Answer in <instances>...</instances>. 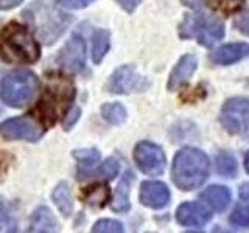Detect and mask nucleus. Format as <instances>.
<instances>
[{
	"instance_id": "nucleus-1",
	"label": "nucleus",
	"mask_w": 249,
	"mask_h": 233,
	"mask_svg": "<svg viewBox=\"0 0 249 233\" xmlns=\"http://www.w3.org/2000/svg\"><path fill=\"white\" fill-rule=\"evenodd\" d=\"M0 56L10 64H33L41 56V47L27 27L11 22L0 33Z\"/></svg>"
},
{
	"instance_id": "nucleus-2",
	"label": "nucleus",
	"mask_w": 249,
	"mask_h": 233,
	"mask_svg": "<svg viewBox=\"0 0 249 233\" xmlns=\"http://www.w3.org/2000/svg\"><path fill=\"white\" fill-rule=\"evenodd\" d=\"M210 160L207 154L196 148H182L175 155L171 166V179L182 191L196 190L207 181Z\"/></svg>"
},
{
	"instance_id": "nucleus-3",
	"label": "nucleus",
	"mask_w": 249,
	"mask_h": 233,
	"mask_svg": "<svg viewBox=\"0 0 249 233\" xmlns=\"http://www.w3.org/2000/svg\"><path fill=\"white\" fill-rule=\"evenodd\" d=\"M75 98V87L72 80L66 75H52L49 78L45 92L36 106V114L42 124L52 126L62 115H66Z\"/></svg>"
},
{
	"instance_id": "nucleus-4",
	"label": "nucleus",
	"mask_w": 249,
	"mask_h": 233,
	"mask_svg": "<svg viewBox=\"0 0 249 233\" xmlns=\"http://www.w3.org/2000/svg\"><path fill=\"white\" fill-rule=\"evenodd\" d=\"M226 28L221 19L204 13L189 14L179 25V36L182 39H196L198 44L212 47L224 37Z\"/></svg>"
},
{
	"instance_id": "nucleus-5",
	"label": "nucleus",
	"mask_w": 249,
	"mask_h": 233,
	"mask_svg": "<svg viewBox=\"0 0 249 233\" xmlns=\"http://www.w3.org/2000/svg\"><path fill=\"white\" fill-rule=\"evenodd\" d=\"M39 89V80L33 72L16 70L3 76L0 83V98L11 107L28 104Z\"/></svg>"
},
{
	"instance_id": "nucleus-6",
	"label": "nucleus",
	"mask_w": 249,
	"mask_h": 233,
	"mask_svg": "<svg viewBox=\"0 0 249 233\" xmlns=\"http://www.w3.org/2000/svg\"><path fill=\"white\" fill-rule=\"evenodd\" d=\"M220 121L232 135L249 138V98L233 97L221 107Z\"/></svg>"
},
{
	"instance_id": "nucleus-7",
	"label": "nucleus",
	"mask_w": 249,
	"mask_h": 233,
	"mask_svg": "<svg viewBox=\"0 0 249 233\" xmlns=\"http://www.w3.org/2000/svg\"><path fill=\"white\" fill-rule=\"evenodd\" d=\"M0 135L6 140L37 142L44 135V128L33 120V116H16L0 124Z\"/></svg>"
},
{
	"instance_id": "nucleus-8",
	"label": "nucleus",
	"mask_w": 249,
	"mask_h": 233,
	"mask_svg": "<svg viewBox=\"0 0 249 233\" xmlns=\"http://www.w3.org/2000/svg\"><path fill=\"white\" fill-rule=\"evenodd\" d=\"M136 165L148 176H160L167 165L162 148L151 142H140L134 150Z\"/></svg>"
},
{
	"instance_id": "nucleus-9",
	"label": "nucleus",
	"mask_w": 249,
	"mask_h": 233,
	"mask_svg": "<svg viewBox=\"0 0 249 233\" xmlns=\"http://www.w3.org/2000/svg\"><path fill=\"white\" fill-rule=\"evenodd\" d=\"M150 83L146 78L139 75L132 66H122L115 70L107 81V90L111 93H131V92H143Z\"/></svg>"
},
{
	"instance_id": "nucleus-10",
	"label": "nucleus",
	"mask_w": 249,
	"mask_h": 233,
	"mask_svg": "<svg viewBox=\"0 0 249 233\" xmlns=\"http://www.w3.org/2000/svg\"><path fill=\"white\" fill-rule=\"evenodd\" d=\"M84 53H86V47L83 37L73 34L72 39L64 45V49L61 50L58 62L61 64V67H64L69 72L78 73L84 68V59H86Z\"/></svg>"
},
{
	"instance_id": "nucleus-11",
	"label": "nucleus",
	"mask_w": 249,
	"mask_h": 233,
	"mask_svg": "<svg viewBox=\"0 0 249 233\" xmlns=\"http://www.w3.org/2000/svg\"><path fill=\"white\" fill-rule=\"evenodd\" d=\"M176 219L185 227H202L212 219V213L198 202H184L178 208Z\"/></svg>"
},
{
	"instance_id": "nucleus-12",
	"label": "nucleus",
	"mask_w": 249,
	"mask_h": 233,
	"mask_svg": "<svg viewBox=\"0 0 249 233\" xmlns=\"http://www.w3.org/2000/svg\"><path fill=\"white\" fill-rule=\"evenodd\" d=\"M140 202L150 208H163L170 202V190L165 183L148 181L140 186Z\"/></svg>"
},
{
	"instance_id": "nucleus-13",
	"label": "nucleus",
	"mask_w": 249,
	"mask_h": 233,
	"mask_svg": "<svg viewBox=\"0 0 249 233\" xmlns=\"http://www.w3.org/2000/svg\"><path fill=\"white\" fill-rule=\"evenodd\" d=\"M245 58H249V44L246 42L221 45L220 49H216L210 54V61L218 66H229Z\"/></svg>"
},
{
	"instance_id": "nucleus-14",
	"label": "nucleus",
	"mask_w": 249,
	"mask_h": 233,
	"mask_svg": "<svg viewBox=\"0 0 249 233\" xmlns=\"http://www.w3.org/2000/svg\"><path fill=\"white\" fill-rule=\"evenodd\" d=\"M198 67V59L195 54H184L178 61L175 68L171 70L168 78V90H178L182 84H185L190 80V76L195 73Z\"/></svg>"
},
{
	"instance_id": "nucleus-15",
	"label": "nucleus",
	"mask_w": 249,
	"mask_h": 233,
	"mask_svg": "<svg viewBox=\"0 0 249 233\" xmlns=\"http://www.w3.org/2000/svg\"><path fill=\"white\" fill-rule=\"evenodd\" d=\"M199 198L206 202V205H209L212 210H215V212H224V210L228 208V205L231 204L232 196L228 186L212 185L202 191Z\"/></svg>"
},
{
	"instance_id": "nucleus-16",
	"label": "nucleus",
	"mask_w": 249,
	"mask_h": 233,
	"mask_svg": "<svg viewBox=\"0 0 249 233\" xmlns=\"http://www.w3.org/2000/svg\"><path fill=\"white\" fill-rule=\"evenodd\" d=\"M132 182H134V174H132V171H126L115 190V196L112 200L114 212L124 213L129 210V190Z\"/></svg>"
},
{
	"instance_id": "nucleus-17",
	"label": "nucleus",
	"mask_w": 249,
	"mask_h": 233,
	"mask_svg": "<svg viewBox=\"0 0 249 233\" xmlns=\"http://www.w3.org/2000/svg\"><path fill=\"white\" fill-rule=\"evenodd\" d=\"M30 232H56L58 221L47 207H39L35 210L30 219Z\"/></svg>"
},
{
	"instance_id": "nucleus-18",
	"label": "nucleus",
	"mask_w": 249,
	"mask_h": 233,
	"mask_svg": "<svg viewBox=\"0 0 249 233\" xmlns=\"http://www.w3.org/2000/svg\"><path fill=\"white\" fill-rule=\"evenodd\" d=\"M109 196H111V193H109L107 185L105 183H93L88 188H84L81 193L83 202L92 208H103L107 204Z\"/></svg>"
},
{
	"instance_id": "nucleus-19",
	"label": "nucleus",
	"mask_w": 249,
	"mask_h": 233,
	"mask_svg": "<svg viewBox=\"0 0 249 233\" xmlns=\"http://www.w3.org/2000/svg\"><path fill=\"white\" fill-rule=\"evenodd\" d=\"M52 198H53L54 204H56L58 210L66 217L72 215V212H73V199H72V193H70V186H69L67 182H59L56 185V188H54Z\"/></svg>"
},
{
	"instance_id": "nucleus-20",
	"label": "nucleus",
	"mask_w": 249,
	"mask_h": 233,
	"mask_svg": "<svg viewBox=\"0 0 249 233\" xmlns=\"http://www.w3.org/2000/svg\"><path fill=\"white\" fill-rule=\"evenodd\" d=\"M109 50V31L100 28L92 34V61L100 64Z\"/></svg>"
},
{
	"instance_id": "nucleus-21",
	"label": "nucleus",
	"mask_w": 249,
	"mask_h": 233,
	"mask_svg": "<svg viewBox=\"0 0 249 233\" xmlns=\"http://www.w3.org/2000/svg\"><path fill=\"white\" fill-rule=\"evenodd\" d=\"M216 171L220 176L224 177H235V174L238 173V163L237 159L233 157L231 152H220L216 155Z\"/></svg>"
},
{
	"instance_id": "nucleus-22",
	"label": "nucleus",
	"mask_w": 249,
	"mask_h": 233,
	"mask_svg": "<svg viewBox=\"0 0 249 233\" xmlns=\"http://www.w3.org/2000/svg\"><path fill=\"white\" fill-rule=\"evenodd\" d=\"M101 115L111 124H122L126 120V109L120 103H107L101 107Z\"/></svg>"
},
{
	"instance_id": "nucleus-23",
	"label": "nucleus",
	"mask_w": 249,
	"mask_h": 233,
	"mask_svg": "<svg viewBox=\"0 0 249 233\" xmlns=\"http://www.w3.org/2000/svg\"><path fill=\"white\" fill-rule=\"evenodd\" d=\"M229 222L233 227L249 229V199H243V202L233 208V212L229 217Z\"/></svg>"
},
{
	"instance_id": "nucleus-24",
	"label": "nucleus",
	"mask_w": 249,
	"mask_h": 233,
	"mask_svg": "<svg viewBox=\"0 0 249 233\" xmlns=\"http://www.w3.org/2000/svg\"><path fill=\"white\" fill-rule=\"evenodd\" d=\"M73 157L78 162H80V165L83 166L81 173H86V171L93 169V166H95L97 163H98V160H100V152L95 150V148H90V150H76L73 152Z\"/></svg>"
},
{
	"instance_id": "nucleus-25",
	"label": "nucleus",
	"mask_w": 249,
	"mask_h": 233,
	"mask_svg": "<svg viewBox=\"0 0 249 233\" xmlns=\"http://www.w3.org/2000/svg\"><path fill=\"white\" fill-rule=\"evenodd\" d=\"M18 221H16L14 210L10 204L0 200V232H16Z\"/></svg>"
},
{
	"instance_id": "nucleus-26",
	"label": "nucleus",
	"mask_w": 249,
	"mask_h": 233,
	"mask_svg": "<svg viewBox=\"0 0 249 233\" xmlns=\"http://www.w3.org/2000/svg\"><path fill=\"white\" fill-rule=\"evenodd\" d=\"M92 232L97 233H120L123 232V224L115 221V219H100L95 225H93Z\"/></svg>"
},
{
	"instance_id": "nucleus-27",
	"label": "nucleus",
	"mask_w": 249,
	"mask_h": 233,
	"mask_svg": "<svg viewBox=\"0 0 249 233\" xmlns=\"http://www.w3.org/2000/svg\"><path fill=\"white\" fill-rule=\"evenodd\" d=\"M97 174L101 179H114L119 174V162L115 159H107L97 171Z\"/></svg>"
},
{
	"instance_id": "nucleus-28",
	"label": "nucleus",
	"mask_w": 249,
	"mask_h": 233,
	"mask_svg": "<svg viewBox=\"0 0 249 233\" xmlns=\"http://www.w3.org/2000/svg\"><path fill=\"white\" fill-rule=\"evenodd\" d=\"M233 25L238 28V31H241L243 34L249 36V10L240 13L235 20H233Z\"/></svg>"
},
{
	"instance_id": "nucleus-29",
	"label": "nucleus",
	"mask_w": 249,
	"mask_h": 233,
	"mask_svg": "<svg viewBox=\"0 0 249 233\" xmlns=\"http://www.w3.org/2000/svg\"><path fill=\"white\" fill-rule=\"evenodd\" d=\"M58 2L62 6L70 8V10H81V8L90 5L93 0H58Z\"/></svg>"
},
{
	"instance_id": "nucleus-30",
	"label": "nucleus",
	"mask_w": 249,
	"mask_h": 233,
	"mask_svg": "<svg viewBox=\"0 0 249 233\" xmlns=\"http://www.w3.org/2000/svg\"><path fill=\"white\" fill-rule=\"evenodd\" d=\"M182 3L193 10H202L206 6H212V3H216V0H182Z\"/></svg>"
},
{
	"instance_id": "nucleus-31",
	"label": "nucleus",
	"mask_w": 249,
	"mask_h": 233,
	"mask_svg": "<svg viewBox=\"0 0 249 233\" xmlns=\"http://www.w3.org/2000/svg\"><path fill=\"white\" fill-rule=\"evenodd\" d=\"M115 2L119 3L126 13H132V11H136V8L140 5L142 0H115Z\"/></svg>"
},
{
	"instance_id": "nucleus-32",
	"label": "nucleus",
	"mask_w": 249,
	"mask_h": 233,
	"mask_svg": "<svg viewBox=\"0 0 249 233\" xmlns=\"http://www.w3.org/2000/svg\"><path fill=\"white\" fill-rule=\"evenodd\" d=\"M22 2L23 0H0V10H13Z\"/></svg>"
},
{
	"instance_id": "nucleus-33",
	"label": "nucleus",
	"mask_w": 249,
	"mask_h": 233,
	"mask_svg": "<svg viewBox=\"0 0 249 233\" xmlns=\"http://www.w3.org/2000/svg\"><path fill=\"white\" fill-rule=\"evenodd\" d=\"M78 116H80V109H73V112H72V118L70 116H67V120L64 121V128L66 129H70L73 126V123L78 120Z\"/></svg>"
},
{
	"instance_id": "nucleus-34",
	"label": "nucleus",
	"mask_w": 249,
	"mask_h": 233,
	"mask_svg": "<svg viewBox=\"0 0 249 233\" xmlns=\"http://www.w3.org/2000/svg\"><path fill=\"white\" fill-rule=\"evenodd\" d=\"M240 196H241V199H249V183H243V185H241Z\"/></svg>"
},
{
	"instance_id": "nucleus-35",
	"label": "nucleus",
	"mask_w": 249,
	"mask_h": 233,
	"mask_svg": "<svg viewBox=\"0 0 249 233\" xmlns=\"http://www.w3.org/2000/svg\"><path fill=\"white\" fill-rule=\"evenodd\" d=\"M245 166H246V171H248V174H249V151H248L246 157H245Z\"/></svg>"
}]
</instances>
